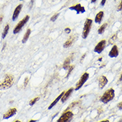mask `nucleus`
I'll list each match as a JSON object with an SVG mask.
<instances>
[{
	"instance_id": "ea45409f",
	"label": "nucleus",
	"mask_w": 122,
	"mask_h": 122,
	"mask_svg": "<svg viewBox=\"0 0 122 122\" xmlns=\"http://www.w3.org/2000/svg\"><path fill=\"white\" fill-rule=\"evenodd\" d=\"M115 1H116V0H115Z\"/></svg>"
},
{
	"instance_id": "1a4fd4ad",
	"label": "nucleus",
	"mask_w": 122,
	"mask_h": 122,
	"mask_svg": "<svg viewBox=\"0 0 122 122\" xmlns=\"http://www.w3.org/2000/svg\"><path fill=\"white\" fill-rule=\"evenodd\" d=\"M22 7H23V5L22 4H19V5L16 7V8L13 11V13L12 15V21H15L17 20V19L18 18L19 15V13L21 12L22 9Z\"/></svg>"
},
{
	"instance_id": "f8f14e48",
	"label": "nucleus",
	"mask_w": 122,
	"mask_h": 122,
	"mask_svg": "<svg viewBox=\"0 0 122 122\" xmlns=\"http://www.w3.org/2000/svg\"><path fill=\"white\" fill-rule=\"evenodd\" d=\"M73 90L74 89L72 88H71L68 89L67 91L64 92L63 96L61 98V102H62V103H64V102L69 98V97L70 96V95L72 94V92H73Z\"/></svg>"
},
{
	"instance_id": "e433bc0d",
	"label": "nucleus",
	"mask_w": 122,
	"mask_h": 122,
	"mask_svg": "<svg viewBox=\"0 0 122 122\" xmlns=\"http://www.w3.org/2000/svg\"><path fill=\"white\" fill-rule=\"evenodd\" d=\"M102 58H99V61H102Z\"/></svg>"
},
{
	"instance_id": "6ab92c4d",
	"label": "nucleus",
	"mask_w": 122,
	"mask_h": 122,
	"mask_svg": "<svg viewBox=\"0 0 122 122\" xmlns=\"http://www.w3.org/2000/svg\"><path fill=\"white\" fill-rule=\"evenodd\" d=\"M70 58H66L64 61V64H63V68L64 70H68V68L70 67Z\"/></svg>"
},
{
	"instance_id": "f3484780",
	"label": "nucleus",
	"mask_w": 122,
	"mask_h": 122,
	"mask_svg": "<svg viewBox=\"0 0 122 122\" xmlns=\"http://www.w3.org/2000/svg\"><path fill=\"white\" fill-rule=\"evenodd\" d=\"M30 33H31V30H30V29H28L27 31H26V33L24 35V37L23 38V40H22V43H25L27 41V40L29 39V36H30Z\"/></svg>"
},
{
	"instance_id": "9d476101",
	"label": "nucleus",
	"mask_w": 122,
	"mask_h": 122,
	"mask_svg": "<svg viewBox=\"0 0 122 122\" xmlns=\"http://www.w3.org/2000/svg\"><path fill=\"white\" fill-rule=\"evenodd\" d=\"M17 113V109L15 108V107H13V108H11L10 110H9L6 113H5L3 116V119H7L13 116H15V114Z\"/></svg>"
},
{
	"instance_id": "5701e85b",
	"label": "nucleus",
	"mask_w": 122,
	"mask_h": 122,
	"mask_svg": "<svg viewBox=\"0 0 122 122\" xmlns=\"http://www.w3.org/2000/svg\"><path fill=\"white\" fill-rule=\"evenodd\" d=\"M59 13H56V14H55V15H53V16H52L51 17V21L52 22L55 21L56 19H57V18H58V17L59 16Z\"/></svg>"
},
{
	"instance_id": "6e6552de",
	"label": "nucleus",
	"mask_w": 122,
	"mask_h": 122,
	"mask_svg": "<svg viewBox=\"0 0 122 122\" xmlns=\"http://www.w3.org/2000/svg\"><path fill=\"white\" fill-rule=\"evenodd\" d=\"M69 9L70 10H73V11H75L77 14H80V13H84L86 12L85 8L83 6L81 5V4L80 3H78L74 6H71L69 7Z\"/></svg>"
},
{
	"instance_id": "bb28decb",
	"label": "nucleus",
	"mask_w": 122,
	"mask_h": 122,
	"mask_svg": "<svg viewBox=\"0 0 122 122\" xmlns=\"http://www.w3.org/2000/svg\"><path fill=\"white\" fill-rule=\"evenodd\" d=\"M117 107L119 108V110H122V102H119V104H117Z\"/></svg>"
},
{
	"instance_id": "9b49d317",
	"label": "nucleus",
	"mask_w": 122,
	"mask_h": 122,
	"mask_svg": "<svg viewBox=\"0 0 122 122\" xmlns=\"http://www.w3.org/2000/svg\"><path fill=\"white\" fill-rule=\"evenodd\" d=\"M119 55V50L118 48L116 45H113L112 46V48L111 49V51L109 52L108 56H110V58H116Z\"/></svg>"
},
{
	"instance_id": "4c0bfd02",
	"label": "nucleus",
	"mask_w": 122,
	"mask_h": 122,
	"mask_svg": "<svg viewBox=\"0 0 122 122\" xmlns=\"http://www.w3.org/2000/svg\"><path fill=\"white\" fill-rule=\"evenodd\" d=\"M122 122V119H120V120H119V122Z\"/></svg>"
},
{
	"instance_id": "f257e3e1",
	"label": "nucleus",
	"mask_w": 122,
	"mask_h": 122,
	"mask_svg": "<svg viewBox=\"0 0 122 122\" xmlns=\"http://www.w3.org/2000/svg\"><path fill=\"white\" fill-rule=\"evenodd\" d=\"M14 83V76L7 74L4 76L3 80L0 82V90H7L10 88Z\"/></svg>"
},
{
	"instance_id": "4468645a",
	"label": "nucleus",
	"mask_w": 122,
	"mask_h": 122,
	"mask_svg": "<svg viewBox=\"0 0 122 122\" xmlns=\"http://www.w3.org/2000/svg\"><path fill=\"white\" fill-rule=\"evenodd\" d=\"M64 92H62V93H61V94L59 95L58 97H57V98L55 99V100L52 102V103L51 104V105H50V106H49V107H48V110H51L52 107H53L55 106L56 104L58 103V101L60 100L61 98H62V97L63 96V95H64Z\"/></svg>"
},
{
	"instance_id": "0eeeda50",
	"label": "nucleus",
	"mask_w": 122,
	"mask_h": 122,
	"mask_svg": "<svg viewBox=\"0 0 122 122\" xmlns=\"http://www.w3.org/2000/svg\"><path fill=\"white\" fill-rule=\"evenodd\" d=\"M106 40H102L100 42L96 45L94 49V51L96 53L98 54H100L101 52L104 51V49H105V46H106Z\"/></svg>"
},
{
	"instance_id": "7ed1b4c3",
	"label": "nucleus",
	"mask_w": 122,
	"mask_h": 122,
	"mask_svg": "<svg viewBox=\"0 0 122 122\" xmlns=\"http://www.w3.org/2000/svg\"><path fill=\"white\" fill-rule=\"evenodd\" d=\"M92 22H93L92 20L90 19H87L86 20L85 23H84V25L82 34V37L84 39H86L88 36L90 29H91Z\"/></svg>"
},
{
	"instance_id": "dca6fc26",
	"label": "nucleus",
	"mask_w": 122,
	"mask_h": 122,
	"mask_svg": "<svg viewBox=\"0 0 122 122\" xmlns=\"http://www.w3.org/2000/svg\"><path fill=\"white\" fill-rule=\"evenodd\" d=\"M74 42V37H70V38L68 39L64 43V45H63V46H64V48H68V47H70V46H72V43Z\"/></svg>"
},
{
	"instance_id": "39448f33",
	"label": "nucleus",
	"mask_w": 122,
	"mask_h": 122,
	"mask_svg": "<svg viewBox=\"0 0 122 122\" xmlns=\"http://www.w3.org/2000/svg\"><path fill=\"white\" fill-rule=\"evenodd\" d=\"M74 114L70 111H66L64 113H62V115L58 118L56 122H70L72 119L73 118Z\"/></svg>"
},
{
	"instance_id": "cd10ccee",
	"label": "nucleus",
	"mask_w": 122,
	"mask_h": 122,
	"mask_svg": "<svg viewBox=\"0 0 122 122\" xmlns=\"http://www.w3.org/2000/svg\"><path fill=\"white\" fill-rule=\"evenodd\" d=\"M106 2V0H102V1H101V5L102 7L104 6Z\"/></svg>"
},
{
	"instance_id": "c85d7f7f",
	"label": "nucleus",
	"mask_w": 122,
	"mask_h": 122,
	"mask_svg": "<svg viewBox=\"0 0 122 122\" xmlns=\"http://www.w3.org/2000/svg\"><path fill=\"white\" fill-rule=\"evenodd\" d=\"M85 55L86 54H84V55H83V56L81 57V58H80V62H83V60H84V57H85Z\"/></svg>"
},
{
	"instance_id": "a211bd4d",
	"label": "nucleus",
	"mask_w": 122,
	"mask_h": 122,
	"mask_svg": "<svg viewBox=\"0 0 122 122\" xmlns=\"http://www.w3.org/2000/svg\"><path fill=\"white\" fill-rule=\"evenodd\" d=\"M9 25L8 24L5 25V27L4 28L3 31V33H2V36H1V38L2 39H5L7 35L8 34V32H9Z\"/></svg>"
},
{
	"instance_id": "c9c22d12",
	"label": "nucleus",
	"mask_w": 122,
	"mask_h": 122,
	"mask_svg": "<svg viewBox=\"0 0 122 122\" xmlns=\"http://www.w3.org/2000/svg\"><path fill=\"white\" fill-rule=\"evenodd\" d=\"M21 122V121H19V120H17V121H15V122Z\"/></svg>"
},
{
	"instance_id": "f704fd0d",
	"label": "nucleus",
	"mask_w": 122,
	"mask_h": 122,
	"mask_svg": "<svg viewBox=\"0 0 122 122\" xmlns=\"http://www.w3.org/2000/svg\"><path fill=\"white\" fill-rule=\"evenodd\" d=\"M1 21H2V17H0V24H1Z\"/></svg>"
},
{
	"instance_id": "2f4dec72",
	"label": "nucleus",
	"mask_w": 122,
	"mask_h": 122,
	"mask_svg": "<svg viewBox=\"0 0 122 122\" xmlns=\"http://www.w3.org/2000/svg\"><path fill=\"white\" fill-rule=\"evenodd\" d=\"M119 81H122V74L120 76V78H119Z\"/></svg>"
},
{
	"instance_id": "ddd939ff",
	"label": "nucleus",
	"mask_w": 122,
	"mask_h": 122,
	"mask_svg": "<svg viewBox=\"0 0 122 122\" xmlns=\"http://www.w3.org/2000/svg\"><path fill=\"white\" fill-rule=\"evenodd\" d=\"M108 82V80L105 76H102L99 79V87L100 89H103Z\"/></svg>"
},
{
	"instance_id": "20e7f679",
	"label": "nucleus",
	"mask_w": 122,
	"mask_h": 122,
	"mask_svg": "<svg viewBox=\"0 0 122 122\" xmlns=\"http://www.w3.org/2000/svg\"><path fill=\"white\" fill-rule=\"evenodd\" d=\"M29 15H26L24 18L22 19L21 21H20L19 22L18 24L15 26V27L14 28V29H13V34H14V35H16V34L19 33L22 29L23 27L27 23L28 21H29Z\"/></svg>"
},
{
	"instance_id": "f03ea898",
	"label": "nucleus",
	"mask_w": 122,
	"mask_h": 122,
	"mask_svg": "<svg viewBox=\"0 0 122 122\" xmlns=\"http://www.w3.org/2000/svg\"><path fill=\"white\" fill-rule=\"evenodd\" d=\"M115 97V90L113 88H110L105 92L103 96L101 97L100 102L104 104H107L112 101Z\"/></svg>"
},
{
	"instance_id": "473e14b6",
	"label": "nucleus",
	"mask_w": 122,
	"mask_h": 122,
	"mask_svg": "<svg viewBox=\"0 0 122 122\" xmlns=\"http://www.w3.org/2000/svg\"><path fill=\"white\" fill-rule=\"evenodd\" d=\"M29 122H36V120H34V119H31Z\"/></svg>"
},
{
	"instance_id": "a878e982",
	"label": "nucleus",
	"mask_w": 122,
	"mask_h": 122,
	"mask_svg": "<svg viewBox=\"0 0 122 122\" xmlns=\"http://www.w3.org/2000/svg\"><path fill=\"white\" fill-rule=\"evenodd\" d=\"M122 0L121 1V3H119V5L117 7V11H122Z\"/></svg>"
},
{
	"instance_id": "72a5a7b5",
	"label": "nucleus",
	"mask_w": 122,
	"mask_h": 122,
	"mask_svg": "<svg viewBox=\"0 0 122 122\" xmlns=\"http://www.w3.org/2000/svg\"><path fill=\"white\" fill-rule=\"evenodd\" d=\"M110 122V121L109 120H104V121H102V122Z\"/></svg>"
},
{
	"instance_id": "58836bf2",
	"label": "nucleus",
	"mask_w": 122,
	"mask_h": 122,
	"mask_svg": "<svg viewBox=\"0 0 122 122\" xmlns=\"http://www.w3.org/2000/svg\"><path fill=\"white\" fill-rule=\"evenodd\" d=\"M19 1H23V0H19Z\"/></svg>"
},
{
	"instance_id": "412c9836",
	"label": "nucleus",
	"mask_w": 122,
	"mask_h": 122,
	"mask_svg": "<svg viewBox=\"0 0 122 122\" xmlns=\"http://www.w3.org/2000/svg\"><path fill=\"white\" fill-rule=\"evenodd\" d=\"M39 99H40L39 97H37V98H33V99H32V100L29 102V106H33L34 104H36V102H37V101L39 100Z\"/></svg>"
},
{
	"instance_id": "aec40b11",
	"label": "nucleus",
	"mask_w": 122,
	"mask_h": 122,
	"mask_svg": "<svg viewBox=\"0 0 122 122\" xmlns=\"http://www.w3.org/2000/svg\"><path fill=\"white\" fill-rule=\"evenodd\" d=\"M107 26V23H104V25H102L100 27V29H98V34L102 35V33H104V32L105 31V29H106Z\"/></svg>"
},
{
	"instance_id": "c756f323",
	"label": "nucleus",
	"mask_w": 122,
	"mask_h": 122,
	"mask_svg": "<svg viewBox=\"0 0 122 122\" xmlns=\"http://www.w3.org/2000/svg\"><path fill=\"white\" fill-rule=\"evenodd\" d=\"M28 80H29V79H28L27 78L25 79V86L27 85V82H28Z\"/></svg>"
},
{
	"instance_id": "393cba45",
	"label": "nucleus",
	"mask_w": 122,
	"mask_h": 122,
	"mask_svg": "<svg viewBox=\"0 0 122 122\" xmlns=\"http://www.w3.org/2000/svg\"><path fill=\"white\" fill-rule=\"evenodd\" d=\"M64 31H65V33L66 34H70L71 33V29H70V28L67 27L64 29Z\"/></svg>"
},
{
	"instance_id": "2eb2a0df",
	"label": "nucleus",
	"mask_w": 122,
	"mask_h": 122,
	"mask_svg": "<svg viewBox=\"0 0 122 122\" xmlns=\"http://www.w3.org/2000/svg\"><path fill=\"white\" fill-rule=\"evenodd\" d=\"M104 17V12L103 11H100L97 15H96L95 17V23H98V24H100L101 22L102 21V18Z\"/></svg>"
},
{
	"instance_id": "b1692460",
	"label": "nucleus",
	"mask_w": 122,
	"mask_h": 122,
	"mask_svg": "<svg viewBox=\"0 0 122 122\" xmlns=\"http://www.w3.org/2000/svg\"><path fill=\"white\" fill-rule=\"evenodd\" d=\"M116 38V35H113V36L111 37V39L109 40V43H110V44H113V42L115 41Z\"/></svg>"
},
{
	"instance_id": "423d86ee",
	"label": "nucleus",
	"mask_w": 122,
	"mask_h": 122,
	"mask_svg": "<svg viewBox=\"0 0 122 122\" xmlns=\"http://www.w3.org/2000/svg\"><path fill=\"white\" fill-rule=\"evenodd\" d=\"M89 78V74L88 72H85L82 74V76H81L80 79L78 80V82H77L75 88V90H78L82 87V86L85 84V82L88 80Z\"/></svg>"
},
{
	"instance_id": "7c9ffc66",
	"label": "nucleus",
	"mask_w": 122,
	"mask_h": 122,
	"mask_svg": "<svg viewBox=\"0 0 122 122\" xmlns=\"http://www.w3.org/2000/svg\"><path fill=\"white\" fill-rule=\"evenodd\" d=\"M96 1H97V0H91V3H95Z\"/></svg>"
},
{
	"instance_id": "4be33fe9",
	"label": "nucleus",
	"mask_w": 122,
	"mask_h": 122,
	"mask_svg": "<svg viewBox=\"0 0 122 122\" xmlns=\"http://www.w3.org/2000/svg\"><path fill=\"white\" fill-rule=\"evenodd\" d=\"M74 66H70V67L68 68V74H67V75H66V78H68V76H70V74H71V72H72V71L74 69Z\"/></svg>"
}]
</instances>
